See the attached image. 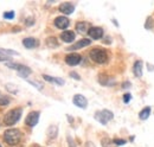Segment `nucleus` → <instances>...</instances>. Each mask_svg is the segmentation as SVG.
<instances>
[{
	"mask_svg": "<svg viewBox=\"0 0 154 147\" xmlns=\"http://www.w3.org/2000/svg\"><path fill=\"white\" fill-rule=\"evenodd\" d=\"M20 139H21V133H20L19 129L17 128L7 129L4 133V140L11 146H14V145L19 144Z\"/></svg>",
	"mask_w": 154,
	"mask_h": 147,
	"instance_id": "nucleus-1",
	"label": "nucleus"
},
{
	"mask_svg": "<svg viewBox=\"0 0 154 147\" xmlns=\"http://www.w3.org/2000/svg\"><path fill=\"white\" fill-rule=\"evenodd\" d=\"M20 116H21V109H20V108L10 110V111H7L6 115L4 116V124H5L6 126H12V125H14V124L18 122Z\"/></svg>",
	"mask_w": 154,
	"mask_h": 147,
	"instance_id": "nucleus-2",
	"label": "nucleus"
},
{
	"mask_svg": "<svg viewBox=\"0 0 154 147\" xmlns=\"http://www.w3.org/2000/svg\"><path fill=\"white\" fill-rule=\"evenodd\" d=\"M90 58H91L95 63L103 64V63L107 62L108 55H107V52H106L103 49H101V48H95V49H93V50L90 51Z\"/></svg>",
	"mask_w": 154,
	"mask_h": 147,
	"instance_id": "nucleus-3",
	"label": "nucleus"
},
{
	"mask_svg": "<svg viewBox=\"0 0 154 147\" xmlns=\"http://www.w3.org/2000/svg\"><path fill=\"white\" fill-rule=\"evenodd\" d=\"M113 113L110 110H101V111H97L96 115H95V119H96L98 122H101L102 125H107L112 119H113Z\"/></svg>",
	"mask_w": 154,
	"mask_h": 147,
	"instance_id": "nucleus-4",
	"label": "nucleus"
},
{
	"mask_svg": "<svg viewBox=\"0 0 154 147\" xmlns=\"http://www.w3.org/2000/svg\"><path fill=\"white\" fill-rule=\"evenodd\" d=\"M38 120H39L38 111H31V113L27 115V117H26V120H25V124H26L27 126H30V127H35V126L38 124Z\"/></svg>",
	"mask_w": 154,
	"mask_h": 147,
	"instance_id": "nucleus-5",
	"label": "nucleus"
},
{
	"mask_svg": "<svg viewBox=\"0 0 154 147\" xmlns=\"http://www.w3.org/2000/svg\"><path fill=\"white\" fill-rule=\"evenodd\" d=\"M74 105L77 106V107H79V108H85L87 107V105H88V101H87V99L83 96V95H75L74 96Z\"/></svg>",
	"mask_w": 154,
	"mask_h": 147,
	"instance_id": "nucleus-6",
	"label": "nucleus"
},
{
	"mask_svg": "<svg viewBox=\"0 0 154 147\" xmlns=\"http://www.w3.org/2000/svg\"><path fill=\"white\" fill-rule=\"evenodd\" d=\"M81 59L82 58L78 54H70V55H68L65 57V62L69 65H77L81 62Z\"/></svg>",
	"mask_w": 154,
	"mask_h": 147,
	"instance_id": "nucleus-7",
	"label": "nucleus"
},
{
	"mask_svg": "<svg viewBox=\"0 0 154 147\" xmlns=\"http://www.w3.org/2000/svg\"><path fill=\"white\" fill-rule=\"evenodd\" d=\"M55 25L57 26L58 29L60 30H64L69 26V19L66 17H57L55 19Z\"/></svg>",
	"mask_w": 154,
	"mask_h": 147,
	"instance_id": "nucleus-8",
	"label": "nucleus"
},
{
	"mask_svg": "<svg viewBox=\"0 0 154 147\" xmlns=\"http://www.w3.org/2000/svg\"><path fill=\"white\" fill-rule=\"evenodd\" d=\"M90 43H91L90 39H81L79 42H77L74 45H71L68 50H71V51H72V50H78V49H82V48H84V46L90 45Z\"/></svg>",
	"mask_w": 154,
	"mask_h": 147,
	"instance_id": "nucleus-9",
	"label": "nucleus"
},
{
	"mask_svg": "<svg viewBox=\"0 0 154 147\" xmlns=\"http://www.w3.org/2000/svg\"><path fill=\"white\" fill-rule=\"evenodd\" d=\"M74 10H75V7L70 2H63L59 6V11L62 13H64V14H71L74 12Z\"/></svg>",
	"mask_w": 154,
	"mask_h": 147,
	"instance_id": "nucleus-10",
	"label": "nucleus"
},
{
	"mask_svg": "<svg viewBox=\"0 0 154 147\" xmlns=\"http://www.w3.org/2000/svg\"><path fill=\"white\" fill-rule=\"evenodd\" d=\"M88 33H89V37L93 39H100L103 36V30L101 27H90Z\"/></svg>",
	"mask_w": 154,
	"mask_h": 147,
	"instance_id": "nucleus-11",
	"label": "nucleus"
},
{
	"mask_svg": "<svg viewBox=\"0 0 154 147\" xmlns=\"http://www.w3.org/2000/svg\"><path fill=\"white\" fill-rule=\"evenodd\" d=\"M76 30H77V32H79V33H87V32H89V30H90V25H89L88 23H85V21L77 23Z\"/></svg>",
	"mask_w": 154,
	"mask_h": 147,
	"instance_id": "nucleus-12",
	"label": "nucleus"
},
{
	"mask_svg": "<svg viewBox=\"0 0 154 147\" xmlns=\"http://www.w3.org/2000/svg\"><path fill=\"white\" fill-rule=\"evenodd\" d=\"M23 44H24V46L27 48V49H33V48L38 46V42H37V39H35V38H25V39L23 40Z\"/></svg>",
	"mask_w": 154,
	"mask_h": 147,
	"instance_id": "nucleus-13",
	"label": "nucleus"
},
{
	"mask_svg": "<svg viewBox=\"0 0 154 147\" xmlns=\"http://www.w3.org/2000/svg\"><path fill=\"white\" fill-rule=\"evenodd\" d=\"M60 38H62L63 42H65V43H71V42H74V39H75V33H74L72 31H64V32L60 35Z\"/></svg>",
	"mask_w": 154,
	"mask_h": 147,
	"instance_id": "nucleus-14",
	"label": "nucleus"
},
{
	"mask_svg": "<svg viewBox=\"0 0 154 147\" xmlns=\"http://www.w3.org/2000/svg\"><path fill=\"white\" fill-rule=\"evenodd\" d=\"M134 74L136 77H141L142 76V62L137 61L134 64Z\"/></svg>",
	"mask_w": 154,
	"mask_h": 147,
	"instance_id": "nucleus-15",
	"label": "nucleus"
},
{
	"mask_svg": "<svg viewBox=\"0 0 154 147\" xmlns=\"http://www.w3.org/2000/svg\"><path fill=\"white\" fill-rule=\"evenodd\" d=\"M149 114H151V108L146 107V108H143V109L140 111V114H139V117H140L141 120H146V119H148Z\"/></svg>",
	"mask_w": 154,
	"mask_h": 147,
	"instance_id": "nucleus-16",
	"label": "nucleus"
},
{
	"mask_svg": "<svg viewBox=\"0 0 154 147\" xmlns=\"http://www.w3.org/2000/svg\"><path fill=\"white\" fill-rule=\"evenodd\" d=\"M43 77H44L45 81L55 82V83H57V84H64V81H63V80H59V78H56V77H51V76H49V75H43Z\"/></svg>",
	"mask_w": 154,
	"mask_h": 147,
	"instance_id": "nucleus-17",
	"label": "nucleus"
},
{
	"mask_svg": "<svg viewBox=\"0 0 154 147\" xmlns=\"http://www.w3.org/2000/svg\"><path fill=\"white\" fill-rule=\"evenodd\" d=\"M18 74H19L21 77H27L30 74H31V70L27 68V67H24V65H21V68H20L19 70H18Z\"/></svg>",
	"mask_w": 154,
	"mask_h": 147,
	"instance_id": "nucleus-18",
	"label": "nucleus"
},
{
	"mask_svg": "<svg viewBox=\"0 0 154 147\" xmlns=\"http://www.w3.org/2000/svg\"><path fill=\"white\" fill-rule=\"evenodd\" d=\"M46 45H48L49 48H56V46H58L57 39H56L55 37H50V38H48V39H46Z\"/></svg>",
	"mask_w": 154,
	"mask_h": 147,
	"instance_id": "nucleus-19",
	"label": "nucleus"
},
{
	"mask_svg": "<svg viewBox=\"0 0 154 147\" xmlns=\"http://www.w3.org/2000/svg\"><path fill=\"white\" fill-rule=\"evenodd\" d=\"M114 141H112L110 139H108V138H104V139H102V146L103 147H115L114 145H112Z\"/></svg>",
	"mask_w": 154,
	"mask_h": 147,
	"instance_id": "nucleus-20",
	"label": "nucleus"
},
{
	"mask_svg": "<svg viewBox=\"0 0 154 147\" xmlns=\"http://www.w3.org/2000/svg\"><path fill=\"white\" fill-rule=\"evenodd\" d=\"M10 103V99L6 97V96H2L0 97V106H7Z\"/></svg>",
	"mask_w": 154,
	"mask_h": 147,
	"instance_id": "nucleus-21",
	"label": "nucleus"
},
{
	"mask_svg": "<svg viewBox=\"0 0 154 147\" xmlns=\"http://www.w3.org/2000/svg\"><path fill=\"white\" fill-rule=\"evenodd\" d=\"M13 17H14V12H13V11L5 12V13H4V18L5 19H12Z\"/></svg>",
	"mask_w": 154,
	"mask_h": 147,
	"instance_id": "nucleus-22",
	"label": "nucleus"
},
{
	"mask_svg": "<svg viewBox=\"0 0 154 147\" xmlns=\"http://www.w3.org/2000/svg\"><path fill=\"white\" fill-rule=\"evenodd\" d=\"M114 144H115V145H125L126 141L122 140V139H115V140H114Z\"/></svg>",
	"mask_w": 154,
	"mask_h": 147,
	"instance_id": "nucleus-23",
	"label": "nucleus"
},
{
	"mask_svg": "<svg viewBox=\"0 0 154 147\" xmlns=\"http://www.w3.org/2000/svg\"><path fill=\"white\" fill-rule=\"evenodd\" d=\"M29 82H30V83H31V84H33V86H36V87H37V88H38L39 90H40V89H42V88H43V86H42V84H40V83H38V82H35V81H29Z\"/></svg>",
	"mask_w": 154,
	"mask_h": 147,
	"instance_id": "nucleus-24",
	"label": "nucleus"
},
{
	"mask_svg": "<svg viewBox=\"0 0 154 147\" xmlns=\"http://www.w3.org/2000/svg\"><path fill=\"white\" fill-rule=\"evenodd\" d=\"M131 99H132V97H131V94H126L125 97H123V101H125L126 103H128V102L131 101Z\"/></svg>",
	"mask_w": 154,
	"mask_h": 147,
	"instance_id": "nucleus-25",
	"label": "nucleus"
},
{
	"mask_svg": "<svg viewBox=\"0 0 154 147\" xmlns=\"http://www.w3.org/2000/svg\"><path fill=\"white\" fill-rule=\"evenodd\" d=\"M7 59H10L7 56H5L1 51H0V62H4V61H7Z\"/></svg>",
	"mask_w": 154,
	"mask_h": 147,
	"instance_id": "nucleus-26",
	"label": "nucleus"
},
{
	"mask_svg": "<svg viewBox=\"0 0 154 147\" xmlns=\"http://www.w3.org/2000/svg\"><path fill=\"white\" fill-rule=\"evenodd\" d=\"M70 76H71V77H74V78L77 80V81H78V80H81V77H79L75 71H71V73H70Z\"/></svg>",
	"mask_w": 154,
	"mask_h": 147,
	"instance_id": "nucleus-27",
	"label": "nucleus"
},
{
	"mask_svg": "<svg viewBox=\"0 0 154 147\" xmlns=\"http://www.w3.org/2000/svg\"><path fill=\"white\" fill-rule=\"evenodd\" d=\"M6 89H7V90H10L11 92H14V94L17 92V89H16V88H13V89L11 88V84H7V86H6Z\"/></svg>",
	"mask_w": 154,
	"mask_h": 147,
	"instance_id": "nucleus-28",
	"label": "nucleus"
},
{
	"mask_svg": "<svg viewBox=\"0 0 154 147\" xmlns=\"http://www.w3.org/2000/svg\"><path fill=\"white\" fill-rule=\"evenodd\" d=\"M26 24H27V25H31V24H33V19L29 18V19H27V21H26Z\"/></svg>",
	"mask_w": 154,
	"mask_h": 147,
	"instance_id": "nucleus-29",
	"label": "nucleus"
},
{
	"mask_svg": "<svg viewBox=\"0 0 154 147\" xmlns=\"http://www.w3.org/2000/svg\"><path fill=\"white\" fill-rule=\"evenodd\" d=\"M87 147H95L93 142H87Z\"/></svg>",
	"mask_w": 154,
	"mask_h": 147,
	"instance_id": "nucleus-30",
	"label": "nucleus"
},
{
	"mask_svg": "<svg viewBox=\"0 0 154 147\" xmlns=\"http://www.w3.org/2000/svg\"><path fill=\"white\" fill-rule=\"evenodd\" d=\"M0 147H1V145H0Z\"/></svg>",
	"mask_w": 154,
	"mask_h": 147,
	"instance_id": "nucleus-31",
	"label": "nucleus"
}]
</instances>
